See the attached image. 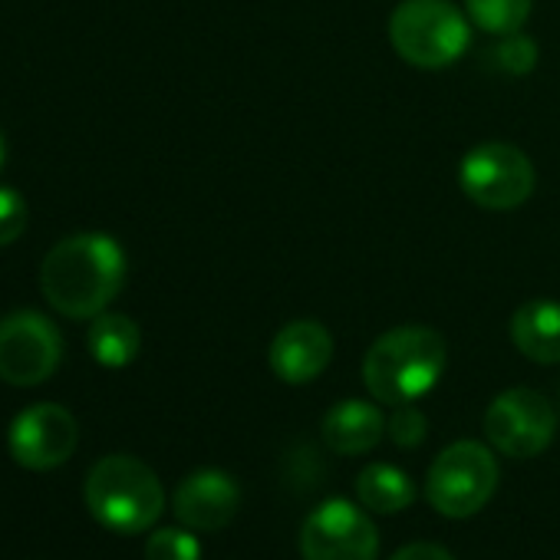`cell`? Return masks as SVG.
Here are the masks:
<instances>
[{
  "instance_id": "cell-18",
  "label": "cell",
  "mask_w": 560,
  "mask_h": 560,
  "mask_svg": "<svg viewBox=\"0 0 560 560\" xmlns=\"http://www.w3.org/2000/svg\"><path fill=\"white\" fill-rule=\"evenodd\" d=\"M145 560H201V544L191 530L162 527L145 544Z\"/></svg>"
},
{
  "instance_id": "cell-17",
  "label": "cell",
  "mask_w": 560,
  "mask_h": 560,
  "mask_svg": "<svg viewBox=\"0 0 560 560\" xmlns=\"http://www.w3.org/2000/svg\"><path fill=\"white\" fill-rule=\"evenodd\" d=\"M468 18L498 37H511L524 27L530 14V0H465Z\"/></svg>"
},
{
  "instance_id": "cell-12",
  "label": "cell",
  "mask_w": 560,
  "mask_h": 560,
  "mask_svg": "<svg viewBox=\"0 0 560 560\" xmlns=\"http://www.w3.org/2000/svg\"><path fill=\"white\" fill-rule=\"evenodd\" d=\"M241 491L237 481L218 468L188 475L175 491V517L188 530H221L237 514Z\"/></svg>"
},
{
  "instance_id": "cell-10",
  "label": "cell",
  "mask_w": 560,
  "mask_h": 560,
  "mask_svg": "<svg viewBox=\"0 0 560 560\" xmlns=\"http://www.w3.org/2000/svg\"><path fill=\"white\" fill-rule=\"evenodd\" d=\"M80 425L70 409L57 402H40L24 409L8 432V448L18 465L31 471H54L77 452Z\"/></svg>"
},
{
  "instance_id": "cell-9",
  "label": "cell",
  "mask_w": 560,
  "mask_h": 560,
  "mask_svg": "<svg viewBox=\"0 0 560 560\" xmlns=\"http://www.w3.org/2000/svg\"><path fill=\"white\" fill-rule=\"evenodd\" d=\"M304 560H376L380 530L350 501H327L311 511L301 530Z\"/></svg>"
},
{
  "instance_id": "cell-14",
  "label": "cell",
  "mask_w": 560,
  "mask_h": 560,
  "mask_svg": "<svg viewBox=\"0 0 560 560\" xmlns=\"http://www.w3.org/2000/svg\"><path fill=\"white\" fill-rule=\"evenodd\" d=\"M514 347L534 363H560V304L530 301L511 320Z\"/></svg>"
},
{
  "instance_id": "cell-4",
  "label": "cell",
  "mask_w": 560,
  "mask_h": 560,
  "mask_svg": "<svg viewBox=\"0 0 560 560\" xmlns=\"http://www.w3.org/2000/svg\"><path fill=\"white\" fill-rule=\"evenodd\" d=\"M389 40L406 63L442 70L468 50V24L448 0H406L389 18Z\"/></svg>"
},
{
  "instance_id": "cell-6",
  "label": "cell",
  "mask_w": 560,
  "mask_h": 560,
  "mask_svg": "<svg viewBox=\"0 0 560 560\" xmlns=\"http://www.w3.org/2000/svg\"><path fill=\"white\" fill-rule=\"evenodd\" d=\"M462 191L485 211L521 208L534 191L530 159L508 142H485L462 159L458 168Z\"/></svg>"
},
{
  "instance_id": "cell-20",
  "label": "cell",
  "mask_w": 560,
  "mask_h": 560,
  "mask_svg": "<svg viewBox=\"0 0 560 560\" xmlns=\"http://www.w3.org/2000/svg\"><path fill=\"white\" fill-rule=\"evenodd\" d=\"M27 228V201L14 188H0V247L14 244Z\"/></svg>"
},
{
  "instance_id": "cell-23",
  "label": "cell",
  "mask_w": 560,
  "mask_h": 560,
  "mask_svg": "<svg viewBox=\"0 0 560 560\" xmlns=\"http://www.w3.org/2000/svg\"><path fill=\"white\" fill-rule=\"evenodd\" d=\"M0 162H4V136H0Z\"/></svg>"
},
{
  "instance_id": "cell-3",
  "label": "cell",
  "mask_w": 560,
  "mask_h": 560,
  "mask_svg": "<svg viewBox=\"0 0 560 560\" xmlns=\"http://www.w3.org/2000/svg\"><path fill=\"white\" fill-rule=\"evenodd\" d=\"M90 514L116 534L149 530L165 508V491L159 475L132 455L100 458L83 485Z\"/></svg>"
},
{
  "instance_id": "cell-13",
  "label": "cell",
  "mask_w": 560,
  "mask_h": 560,
  "mask_svg": "<svg viewBox=\"0 0 560 560\" xmlns=\"http://www.w3.org/2000/svg\"><path fill=\"white\" fill-rule=\"evenodd\" d=\"M383 432H386L383 412L363 399H347L334 406L324 419V442L340 455H363L376 448Z\"/></svg>"
},
{
  "instance_id": "cell-5",
  "label": "cell",
  "mask_w": 560,
  "mask_h": 560,
  "mask_svg": "<svg viewBox=\"0 0 560 560\" xmlns=\"http://www.w3.org/2000/svg\"><path fill=\"white\" fill-rule=\"evenodd\" d=\"M498 488V462L481 442H455L442 448L425 475V498L442 517L478 514Z\"/></svg>"
},
{
  "instance_id": "cell-15",
  "label": "cell",
  "mask_w": 560,
  "mask_h": 560,
  "mask_svg": "<svg viewBox=\"0 0 560 560\" xmlns=\"http://www.w3.org/2000/svg\"><path fill=\"white\" fill-rule=\"evenodd\" d=\"M357 498L373 514H396L416 501V485L406 471L393 468L389 462L370 465L357 478Z\"/></svg>"
},
{
  "instance_id": "cell-16",
  "label": "cell",
  "mask_w": 560,
  "mask_h": 560,
  "mask_svg": "<svg viewBox=\"0 0 560 560\" xmlns=\"http://www.w3.org/2000/svg\"><path fill=\"white\" fill-rule=\"evenodd\" d=\"M142 334L122 314H100L90 327V353L106 370H122L139 357Z\"/></svg>"
},
{
  "instance_id": "cell-7",
  "label": "cell",
  "mask_w": 560,
  "mask_h": 560,
  "mask_svg": "<svg viewBox=\"0 0 560 560\" xmlns=\"http://www.w3.org/2000/svg\"><path fill=\"white\" fill-rule=\"evenodd\" d=\"M557 429L553 406L537 389H508L485 412L488 442L508 458H534L540 455Z\"/></svg>"
},
{
  "instance_id": "cell-19",
  "label": "cell",
  "mask_w": 560,
  "mask_h": 560,
  "mask_svg": "<svg viewBox=\"0 0 560 560\" xmlns=\"http://www.w3.org/2000/svg\"><path fill=\"white\" fill-rule=\"evenodd\" d=\"M386 432H389V439H393L399 448H416V445L425 439L429 422H425V416H422L419 409H412V402H409V406H396L393 419L386 422Z\"/></svg>"
},
{
  "instance_id": "cell-8",
  "label": "cell",
  "mask_w": 560,
  "mask_h": 560,
  "mask_svg": "<svg viewBox=\"0 0 560 560\" xmlns=\"http://www.w3.org/2000/svg\"><path fill=\"white\" fill-rule=\"evenodd\" d=\"M63 357V340L50 320L21 311L0 320V380L11 386L47 383Z\"/></svg>"
},
{
  "instance_id": "cell-1",
  "label": "cell",
  "mask_w": 560,
  "mask_h": 560,
  "mask_svg": "<svg viewBox=\"0 0 560 560\" xmlns=\"http://www.w3.org/2000/svg\"><path fill=\"white\" fill-rule=\"evenodd\" d=\"M126 280V254L109 234H77L60 241L44 267L40 288L50 307L73 320L100 317Z\"/></svg>"
},
{
  "instance_id": "cell-21",
  "label": "cell",
  "mask_w": 560,
  "mask_h": 560,
  "mask_svg": "<svg viewBox=\"0 0 560 560\" xmlns=\"http://www.w3.org/2000/svg\"><path fill=\"white\" fill-rule=\"evenodd\" d=\"M534 44H527L524 37H508L504 40V47H501V63L508 67V70H514V73H524V70H530L534 67Z\"/></svg>"
},
{
  "instance_id": "cell-11",
  "label": "cell",
  "mask_w": 560,
  "mask_h": 560,
  "mask_svg": "<svg viewBox=\"0 0 560 560\" xmlns=\"http://www.w3.org/2000/svg\"><path fill=\"white\" fill-rule=\"evenodd\" d=\"M334 360V340L317 320H294L280 330L267 350V363L277 380L304 386L317 380Z\"/></svg>"
},
{
  "instance_id": "cell-2",
  "label": "cell",
  "mask_w": 560,
  "mask_h": 560,
  "mask_svg": "<svg viewBox=\"0 0 560 560\" xmlns=\"http://www.w3.org/2000/svg\"><path fill=\"white\" fill-rule=\"evenodd\" d=\"M448 363L445 340L429 327H396L383 334L366 360L363 383L386 406H409L432 393Z\"/></svg>"
},
{
  "instance_id": "cell-22",
  "label": "cell",
  "mask_w": 560,
  "mask_h": 560,
  "mask_svg": "<svg viewBox=\"0 0 560 560\" xmlns=\"http://www.w3.org/2000/svg\"><path fill=\"white\" fill-rule=\"evenodd\" d=\"M389 560H455V557L439 544H409V547L396 550Z\"/></svg>"
}]
</instances>
